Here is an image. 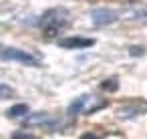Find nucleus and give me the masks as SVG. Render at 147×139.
Segmentation results:
<instances>
[{"label":"nucleus","mask_w":147,"mask_h":139,"mask_svg":"<svg viewBox=\"0 0 147 139\" xmlns=\"http://www.w3.org/2000/svg\"><path fill=\"white\" fill-rule=\"evenodd\" d=\"M53 121V117L49 115V113H30L26 119H24V123L26 125H47V123H51Z\"/></svg>","instance_id":"nucleus-5"},{"label":"nucleus","mask_w":147,"mask_h":139,"mask_svg":"<svg viewBox=\"0 0 147 139\" xmlns=\"http://www.w3.org/2000/svg\"><path fill=\"white\" fill-rule=\"evenodd\" d=\"M59 45L63 49H89L95 45L93 38H83V36H69V38H61Z\"/></svg>","instance_id":"nucleus-4"},{"label":"nucleus","mask_w":147,"mask_h":139,"mask_svg":"<svg viewBox=\"0 0 147 139\" xmlns=\"http://www.w3.org/2000/svg\"><path fill=\"white\" fill-rule=\"evenodd\" d=\"M81 139H99L95 133H85V135H81Z\"/></svg>","instance_id":"nucleus-10"},{"label":"nucleus","mask_w":147,"mask_h":139,"mask_svg":"<svg viewBox=\"0 0 147 139\" xmlns=\"http://www.w3.org/2000/svg\"><path fill=\"white\" fill-rule=\"evenodd\" d=\"M0 57L6 59V61H18V63H24V65H30V67H38V59L20 51V49H4L2 53H0Z\"/></svg>","instance_id":"nucleus-2"},{"label":"nucleus","mask_w":147,"mask_h":139,"mask_svg":"<svg viewBox=\"0 0 147 139\" xmlns=\"http://www.w3.org/2000/svg\"><path fill=\"white\" fill-rule=\"evenodd\" d=\"M67 16H69V12L65 10V8H53V10H49L42 18H40V26L45 28V32L49 34V36H53L57 30H61L65 24H67Z\"/></svg>","instance_id":"nucleus-1"},{"label":"nucleus","mask_w":147,"mask_h":139,"mask_svg":"<svg viewBox=\"0 0 147 139\" xmlns=\"http://www.w3.org/2000/svg\"><path fill=\"white\" fill-rule=\"evenodd\" d=\"M24 113H28V107H26L24 103H20V105H14V107H10V109L6 111V115H8L10 119H16V117H22Z\"/></svg>","instance_id":"nucleus-6"},{"label":"nucleus","mask_w":147,"mask_h":139,"mask_svg":"<svg viewBox=\"0 0 147 139\" xmlns=\"http://www.w3.org/2000/svg\"><path fill=\"white\" fill-rule=\"evenodd\" d=\"M12 139H36L34 135H28V133H16Z\"/></svg>","instance_id":"nucleus-9"},{"label":"nucleus","mask_w":147,"mask_h":139,"mask_svg":"<svg viewBox=\"0 0 147 139\" xmlns=\"http://www.w3.org/2000/svg\"><path fill=\"white\" fill-rule=\"evenodd\" d=\"M117 18H119L117 12H115V10H109V8H95V10L91 12V20H93L97 26L111 24V22H115Z\"/></svg>","instance_id":"nucleus-3"},{"label":"nucleus","mask_w":147,"mask_h":139,"mask_svg":"<svg viewBox=\"0 0 147 139\" xmlns=\"http://www.w3.org/2000/svg\"><path fill=\"white\" fill-rule=\"evenodd\" d=\"M103 89H107V91H115V89H117V79H109L107 83H103Z\"/></svg>","instance_id":"nucleus-8"},{"label":"nucleus","mask_w":147,"mask_h":139,"mask_svg":"<svg viewBox=\"0 0 147 139\" xmlns=\"http://www.w3.org/2000/svg\"><path fill=\"white\" fill-rule=\"evenodd\" d=\"M12 95H14V89H12V87L0 83V99H10Z\"/></svg>","instance_id":"nucleus-7"}]
</instances>
